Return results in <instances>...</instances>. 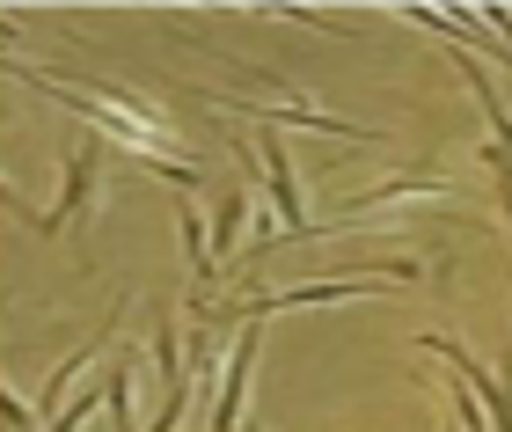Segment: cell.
<instances>
[{
    "mask_svg": "<svg viewBox=\"0 0 512 432\" xmlns=\"http://www.w3.org/2000/svg\"><path fill=\"white\" fill-rule=\"evenodd\" d=\"M44 88H52L66 110H81V118L96 125L103 140H118V147H125V154H139L147 169H161L169 184H183V191L198 184V169L169 147V125H161L154 110H139V103H125V96H96V88H66V81H44Z\"/></svg>",
    "mask_w": 512,
    "mask_h": 432,
    "instance_id": "1",
    "label": "cell"
},
{
    "mask_svg": "<svg viewBox=\"0 0 512 432\" xmlns=\"http://www.w3.org/2000/svg\"><path fill=\"white\" fill-rule=\"evenodd\" d=\"M264 184H271V213H278V227H308V213H300V184H293V162H286V140L278 132H264Z\"/></svg>",
    "mask_w": 512,
    "mask_h": 432,
    "instance_id": "2",
    "label": "cell"
},
{
    "mask_svg": "<svg viewBox=\"0 0 512 432\" xmlns=\"http://www.w3.org/2000/svg\"><path fill=\"white\" fill-rule=\"evenodd\" d=\"M88 184H96V147H81V154H74V169H66V198H59V213L44 220V227L74 220V213H81V198H88Z\"/></svg>",
    "mask_w": 512,
    "mask_h": 432,
    "instance_id": "3",
    "label": "cell"
}]
</instances>
